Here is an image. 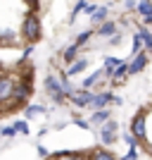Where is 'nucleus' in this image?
Returning <instances> with one entry per match:
<instances>
[{"label":"nucleus","mask_w":152,"mask_h":160,"mask_svg":"<svg viewBox=\"0 0 152 160\" xmlns=\"http://www.w3.org/2000/svg\"><path fill=\"white\" fill-rule=\"evenodd\" d=\"M43 160H121V158L114 153L112 148L95 143V146H81V148H69V151H57V153H50Z\"/></svg>","instance_id":"2"},{"label":"nucleus","mask_w":152,"mask_h":160,"mask_svg":"<svg viewBox=\"0 0 152 160\" xmlns=\"http://www.w3.org/2000/svg\"><path fill=\"white\" fill-rule=\"evenodd\" d=\"M128 134L136 151L145 160H152V98L133 110L128 120Z\"/></svg>","instance_id":"1"}]
</instances>
